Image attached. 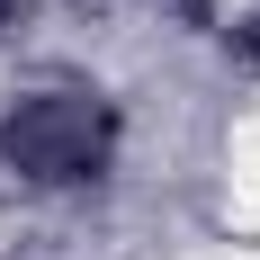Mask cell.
Wrapping results in <instances>:
<instances>
[{
  "label": "cell",
  "instance_id": "2",
  "mask_svg": "<svg viewBox=\"0 0 260 260\" xmlns=\"http://www.w3.org/2000/svg\"><path fill=\"white\" fill-rule=\"evenodd\" d=\"M234 54H242V63H260V18H251V27H234Z\"/></svg>",
  "mask_w": 260,
  "mask_h": 260
},
{
  "label": "cell",
  "instance_id": "3",
  "mask_svg": "<svg viewBox=\"0 0 260 260\" xmlns=\"http://www.w3.org/2000/svg\"><path fill=\"white\" fill-rule=\"evenodd\" d=\"M9 18H18V0H0V27H9Z\"/></svg>",
  "mask_w": 260,
  "mask_h": 260
},
{
  "label": "cell",
  "instance_id": "1",
  "mask_svg": "<svg viewBox=\"0 0 260 260\" xmlns=\"http://www.w3.org/2000/svg\"><path fill=\"white\" fill-rule=\"evenodd\" d=\"M108 153H117V108L90 99V90H36L0 117V161L36 188H72L99 180Z\"/></svg>",
  "mask_w": 260,
  "mask_h": 260
}]
</instances>
